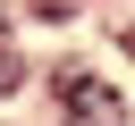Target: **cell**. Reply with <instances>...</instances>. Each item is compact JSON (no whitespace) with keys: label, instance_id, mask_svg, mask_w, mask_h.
Masks as SVG:
<instances>
[{"label":"cell","instance_id":"7a4b0ae2","mask_svg":"<svg viewBox=\"0 0 135 126\" xmlns=\"http://www.w3.org/2000/svg\"><path fill=\"white\" fill-rule=\"evenodd\" d=\"M0 92H17V50H0Z\"/></svg>","mask_w":135,"mask_h":126},{"label":"cell","instance_id":"6da1fadb","mask_svg":"<svg viewBox=\"0 0 135 126\" xmlns=\"http://www.w3.org/2000/svg\"><path fill=\"white\" fill-rule=\"evenodd\" d=\"M59 118H68V126H127V101H118L93 67L68 59V67H59Z\"/></svg>","mask_w":135,"mask_h":126}]
</instances>
